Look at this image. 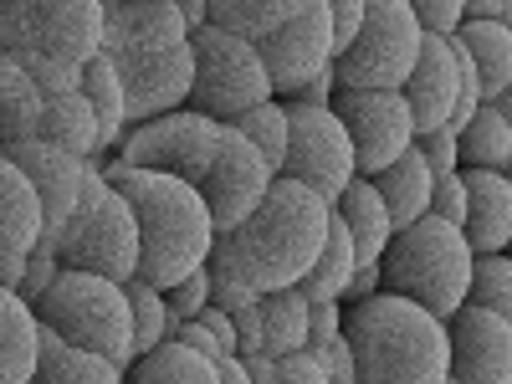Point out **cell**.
I'll return each instance as SVG.
<instances>
[{"instance_id": "6da1fadb", "label": "cell", "mask_w": 512, "mask_h": 384, "mask_svg": "<svg viewBox=\"0 0 512 384\" xmlns=\"http://www.w3.org/2000/svg\"><path fill=\"white\" fill-rule=\"evenodd\" d=\"M328 236V205L292 180H272L262 205L231 231H216L205 256L210 287H236L246 297H272L297 287L318 262Z\"/></svg>"}, {"instance_id": "7a4b0ae2", "label": "cell", "mask_w": 512, "mask_h": 384, "mask_svg": "<svg viewBox=\"0 0 512 384\" xmlns=\"http://www.w3.org/2000/svg\"><path fill=\"white\" fill-rule=\"evenodd\" d=\"M98 57L113 67L123 88L128 128L185 108L195 57H190V36L175 0H103Z\"/></svg>"}, {"instance_id": "3957f363", "label": "cell", "mask_w": 512, "mask_h": 384, "mask_svg": "<svg viewBox=\"0 0 512 384\" xmlns=\"http://www.w3.org/2000/svg\"><path fill=\"white\" fill-rule=\"evenodd\" d=\"M103 180L128 200L139 226V272L134 282L169 292L175 282H185L190 272L205 267L210 241H216V226L205 216V200L195 185L149 175V169H128V164H108Z\"/></svg>"}, {"instance_id": "277c9868", "label": "cell", "mask_w": 512, "mask_h": 384, "mask_svg": "<svg viewBox=\"0 0 512 384\" xmlns=\"http://www.w3.org/2000/svg\"><path fill=\"white\" fill-rule=\"evenodd\" d=\"M338 333L354 359V384H446V323L405 297L374 292L344 308Z\"/></svg>"}, {"instance_id": "5b68a950", "label": "cell", "mask_w": 512, "mask_h": 384, "mask_svg": "<svg viewBox=\"0 0 512 384\" xmlns=\"http://www.w3.org/2000/svg\"><path fill=\"white\" fill-rule=\"evenodd\" d=\"M466 282H472V251L456 226H441L436 216L395 231L379 256V292L405 297L436 323L466 308Z\"/></svg>"}, {"instance_id": "8992f818", "label": "cell", "mask_w": 512, "mask_h": 384, "mask_svg": "<svg viewBox=\"0 0 512 384\" xmlns=\"http://www.w3.org/2000/svg\"><path fill=\"white\" fill-rule=\"evenodd\" d=\"M41 246L57 256L62 272H88V277H103L118 287L134 282V272H139L134 210L103 180L98 164H88V175H82V195L72 205V216L52 236H41Z\"/></svg>"}, {"instance_id": "52a82bcc", "label": "cell", "mask_w": 512, "mask_h": 384, "mask_svg": "<svg viewBox=\"0 0 512 384\" xmlns=\"http://www.w3.org/2000/svg\"><path fill=\"white\" fill-rule=\"evenodd\" d=\"M41 333H57L67 349L93 354L118 374L134 364V323H128V297L118 282L88 272H57L52 287L31 303Z\"/></svg>"}, {"instance_id": "ba28073f", "label": "cell", "mask_w": 512, "mask_h": 384, "mask_svg": "<svg viewBox=\"0 0 512 384\" xmlns=\"http://www.w3.org/2000/svg\"><path fill=\"white\" fill-rule=\"evenodd\" d=\"M103 47V0H0V57L82 72Z\"/></svg>"}, {"instance_id": "9c48e42d", "label": "cell", "mask_w": 512, "mask_h": 384, "mask_svg": "<svg viewBox=\"0 0 512 384\" xmlns=\"http://www.w3.org/2000/svg\"><path fill=\"white\" fill-rule=\"evenodd\" d=\"M190 57H195V77H190L185 108L205 113L210 123H236L241 113L277 98L256 47H246V41H236L216 26L190 31Z\"/></svg>"}, {"instance_id": "30bf717a", "label": "cell", "mask_w": 512, "mask_h": 384, "mask_svg": "<svg viewBox=\"0 0 512 384\" xmlns=\"http://www.w3.org/2000/svg\"><path fill=\"white\" fill-rule=\"evenodd\" d=\"M420 57V26L405 0H369L354 47L333 62L344 93H400Z\"/></svg>"}, {"instance_id": "8fae6325", "label": "cell", "mask_w": 512, "mask_h": 384, "mask_svg": "<svg viewBox=\"0 0 512 384\" xmlns=\"http://www.w3.org/2000/svg\"><path fill=\"white\" fill-rule=\"evenodd\" d=\"M221 128L226 123H210L195 108H175L164 118H149L139 128H128L123 144H118V164L149 169V175L180 180V185H200L210 159H216V149H221Z\"/></svg>"}, {"instance_id": "7c38bea8", "label": "cell", "mask_w": 512, "mask_h": 384, "mask_svg": "<svg viewBox=\"0 0 512 384\" xmlns=\"http://www.w3.org/2000/svg\"><path fill=\"white\" fill-rule=\"evenodd\" d=\"M282 118H287V154L277 180L303 185L333 210V200L354 180V144L344 123L333 118V108H297V103H282Z\"/></svg>"}, {"instance_id": "4fadbf2b", "label": "cell", "mask_w": 512, "mask_h": 384, "mask_svg": "<svg viewBox=\"0 0 512 384\" xmlns=\"http://www.w3.org/2000/svg\"><path fill=\"white\" fill-rule=\"evenodd\" d=\"M333 118L344 123V134L354 144V175L374 180L379 169H390L410 144H415V123L400 93H333Z\"/></svg>"}, {"instance_id": "5bb4252c", "label": "cell", "mask_w": 512, "mask_h": 384, "mask_svg": "<svg viewBox=\"0 0 512 384\" xmlns=\"http://www.w3.org/2000/svg\"><path fill=\"white\" fill-rule=\"evenodd\" d=\"M262 72L272 82V93L287 98L297 88L318 82L323 72H333V41H328V6L323 0H297V11L287 16L282 31H272L262 47Z\"/></svg>"}, {"instance_id": "9a60e30c", "label": "cell", "mask_w": 512, "mask_h": 384, "mask_svg": "<svg viewBox=\"0 0 512 384\" xmlns=\"http://www.w3.org/2000/svg\"><path fill=\"white\" fill-rule=\"evenodd\" d=\"M200 200H205V216L216 231H231L241 226L256 205H262V195L272 190V169L262 164V154H256L236 128H221V149L216 159H210L205 180L195 185Z\"/></svg>"}, {"instance_id": "2e32d148", "label": "cell", "mask_w": 512, "mask_h": 384, "mask_svg": "<svg viewBox=\"0 0 512 384\" xmlns=\"http://www.w3.org/2000/svg\"><path fill=\"white\" fill-rule=\"evenodd\" d=\"M446 379L451 384H512V318L456 308L446 318Z\"/></svg>"}, {"instance_id": "e0dca14e", "label": "cell", "mask_w": 512, "mask_h": 384, "mask_svg": "<svg viewBox=\"0 0 512 384\" xmlns=\"http://www.w3.org/2000/svg\"><path fill=\"white\" fill-rule=\"evenodd\" d=\"M410 123H415V139L420 134H436V128H451L456 118V98H461V72H456V52H451V36H420V57L400 88Z\"/></svg>"}, {"instance_id": "ac0fdd59", "label": "cell", "mask_w": 512, "mask_h": 384, "mask_svg": "<svg viewBox=\"0 0 512 384\" xmlns=\"http://www.w3.org/2000/svg\"><path fill=\"white\" fill-rule=\"evenodd\" d=\"M6 154L21 175H26V185L36 190V205H41V236H52L67 216H72V205H77V195H82V175H88V159H72V154H62V149H52V144H41V139H31V144H11V149H0Z\"/></svg>"}, {"instance_id": "d6986e66", "label": "cell", "mask_w": 512, "mask_h": 384, "mask_svg": "<svg viewBox=\"0 0 512 384\" xmlns=\"http://www.w3.org/2000/svg\"><path fill=\"white\" fill-rule=\"evenodd\" d=\"M466 185V216H461V241L472 256H497L512 241V180L487 175V169H461Z\"/></svg>"}, {"instance_id": "ffe728a7", "label": "cell", "mask_w": 512, "mask_h": 384, "mask_svg": "<svg viewBox=\"0 0 512 384\" xmlns=\"http://www.w3.org/2000/svg\"><path fill=\"white\" fill-rule=\"evenodd\" d=\"M41 144H52L72 159H88L98 154V123L93 108L82 98V82H67V88H41V128H36Z\"/></svg>"}, {"instance_id": "44dd1931", "label": "cell", "mask_w": 512, "mask_h": 384, "mask_svg": "<svg viewBox=\"0 0 512 384\" xmlns=\"http://www.w3.org/2000/svg\"><path fill=\"white\" fill-rule=\"evenodd\" d=\"M456 164L461 169H487V175H507V164H512V98L482 103L456 128Z\"/></svg>"}, {"instance_id": "7402d4cb", "label": "cell", "mask_w": 512, "mask_h": 384, "mask_svg": "<svg viewBox=\"0 0 512 384\" xmlns=\"http://www.w3.org/2000/svg\"><path fill=\"white\" fill-rule=\"evenodd\" d=\"M41 205L36 190L26 185L21 169L0 154V256L6 262H26V256L41 246Z\"/></svg>"}, {"instance_id": "603a6c76", "label": "cell", "mask_w": 512, "mask_h": 384, "mask_svg": "<svg viewBox=\"0 0 512 384\" xmlns=\"http://www.w3.org/2000/svg\"><path fill=\"white\" fill-rule=\"evenodd\" d=\"M333 216H338V226H344L349 241H354V267H379V256H384V246H390L395 226H390V216H384L374 185L354 175L349 190L333 200Z\"/></svg>"}, {"instance_id": "cb8c5ba5", "label": "cell", "mask_w": 512, "mask_h": 384, "mask_svg": "<svg viewBox=\"0 0 512 384\" xmlns=\"http://www.w3.org/2000/svg\"><path fill=\"white\" fill-rule=\"evenodd\" d=\"M451 41L466 52V62H472V72L482 82V103L507 98V88H512V26L461 21Z\"/></svg>"}, {"instance_id": "d4e9b609", "label": "cell", "mask_w": 512, "mask_h": 384, "mask_svg": "<svg viewBox=\"0 0 512 384\" xmlns=\"http://www.w3.org/2000/svg\"><path fill=\"white\" fill-rule=\"evenodd\" d=\"M379 205H384V216H390L395 231L415 226L425 210H431V169H425V159L415 149H405L390 169H379V175L369 180Z\"/></svg>"}, {"instance_id": "484cf974", "label": "cell", "mask_w": 512, "mask_h": 384, "mask_svg": "<svg viewBox=\"0 0 512 384\" xmlns=\"http://www.w3.org/2000/svg\"><path fill=\"white\" fill-rule=\"evenodd\" d=\"M41 328L16 292H0V384H31Z\"/></svg>"}, {"instance_id": "4316f807", "label": "cell", "mask_w": 512, "mask_h": 384, "mask_svg": "<svg viewBox=\"0 0 512 384\" xmlns=\"http://www.w3.org/2000/svg\"><path fill=\"white\" fill-rule=\"evenodd\" d=\"M297 0H205V26H216L246 47H262L272 31L287 26Z\"/></svg>"}, {"instance_id": "83f0119b", "label": "cell", "mask_w": 512, "mask_h": 384, "mask_svg": "<svg viewBox=\"0 0 512 384\" xmlns=\"http://www.w3.org/2000/svg\"><path fill=\"white\" fill-rule=\"evenodd\" d=\"M349 277H354V241H349V231L338 226V216L328 210L323 251H318V262L308 267V277L297 282V292H303V303H308V308H318V303H344Z\"/></svg>"}, {"instance_id": "f1b7e54d", "label": "cell", "mask_w": 512, "mask_h": 384, "mask_svg": "<svg viewBox=\"0 0 512 384\" xmlns=\"http://www.w3.org/2000/svg\"><path fill=\"white\" fill-rule=\"evenodd\" d=\"M256 313H262V354L267 359L303 354V344H308V303H303V292L282 287L272 297H256Z\"/></svg>"}, {"instance_id": "f546056e", "label": "cell", "mask_w": 512, "mask_h": 384, "mask_svg": "<svg viewBox=\"0 0 512 384\" xmlns=\"http://www.w3.org/2000/svg\"><path fill=\"white\" fill-rule=\"evenodd\" d=\"M36 128H41V93H36V82L11 57H0V149L31 144Z\"/></svg>"}, {"instance_id": "4dcf8cb0", "label": "cell", "mask_w": 512, "mask_h": 384, "mask_svg": "<svg viewBox=\"0 0 512 384\" xmlns=\"http://www.w3.org/2000/svg\"><path fill=\"white\" fill-rule=\"evenodd\" d=\"M31 384H123V374L93 354L67 349L57 333H41V354H36V374Z\"/></svg>"}, {"instance_id": "1f68e13d", "label": "cell", "mask_w": 512, "mask_h": 384, "mask_svg": "<svg viewBox=\"0 0 512 384\" xmlns=\"http://www.w3.org/2000/svg\"><path fill=\"white\" fill-rule=\"evenodd\" d=\"M123 384H221V374H216V364L195 359L180 344H159L154 354L123 369Z\"/></svg>"}, {"instance_id": "d6a6232c", "label": "cell", "mask_w": 512, "mask_h": 384, "mask_svg": "<svg viewBox=\"0 0 512 384\" xmlns=\"http://www.w3.org/2000/svg\"><path fill=\"white\" fill-rule=\"evenodd\" d=\"M82 98H88L93 123H98V149L123 144V128H128V118H123V88H118V77H113V67L103 57H93L88 67H82Z\"/></svg>"}, {"instance_id": "836d02e7", "label": "cell", "mask_w": 512, "mask_h": 384, "mask_svg": "<svg viewBox=\"0 0 512 384\" xmlns=\"http://www.w3.org/2000/svg\"><path fill=\"white\" fill-rule=\"evenodd\" d=\"M466 308H482L512 318V256H472V282H466Z\"/></svg>"}, {"instance_id": "e575fe53", "label": "cell", "mask_w": 512, "mask_h": 384, "mask_svg": "<svg viewBox=\"0 0 512 384\" xmlns=\"http://www.w3.org/2000/svg\"><path fill=\"white\" fill-rule=\"evenodd\" d=\"M128 297V323H134V359L154 354L159 344H169V308H164V292L144 287V282H123Z\"/></svg>"}, {"instance_id": "d590c367", "label": "cell", "mask_w": 512, "mask_h": 384, "mask_svg": "<svg viewBox=\"0 0 512 384\" xmlns=\"http://www.w3.org/2000/svg\"><path fill=\"white\" fill-rule=\"evenodd\" d=\"M226 128H236V134L262 154V164L272 169V180H277V169H282V154H287V118H282V103L272 98V103H262V108H251V113H241L236 123H226Z\"/></svg>"}, {"instance_id": "8d00e7d4", "label": "cell", "mask_w": 512, "mask_h": 384, "mask_svg": "<svg viewBox=\"0 0 512 384\" xmlns=\"http://www.w3.org/2000/svg\"><path fill=\"white\" fill-rule=\"evenodd\" d=\"M164 308H169V333H175L180 323H190V318H200V308H210V272L200 267L185 282H175L164 292Z\"/></svg>"}, {"instance_id": "74e56055", "label": "cell", "mask_w": 512, "mask_h": 384, "mask_svg": "<svg viewBox=\"0 0 512 384\" xmlns=\"http://www.w3.org/2000/svg\"><path fill=\"white\" fill-rule=\"evenodd\" d=\"M441 226H456L461 231V216H466V185H461V169L456 175H431V210Z\"/></svg>"}, {"instance_id": "f35d334b", "label": "cell", "mask_w": 512, "mask_h": 384, "mask_svg": "<svg viewBox=\"0 0 512 384\" xmlns=\"http://www.w3.org/2000/svg\"><path fill=\"white\" fill-rule=\"evenodd\" d=\"M410 16L420 26V36H456L461 26V0H410Z\"/></svg>"}, {"instance_id": "ab89813d", "label": "cell", "mask_w": 512, "mask_h": 384, "mask_svg": "<svg viewBox=\"0 0 512 384\" xmlns=\"http://www.w3.org/2000/svg\"><path fill=\"white\" fill-rule=\"evenodd\" d=\"M359 26H364V0H333V6H328V41H333V62L354 47Z\"/></svg>"}, {"instance_id": "60d3db41", "label": "cell", "mask_w": 512, "mask_h": 384, "mask_svg": "<svg viewBox=\"0 0 512 384\" xmlns=\"http://www.w3.org/2000/svg\"><path fill=\"white\" fill-rule=\"evenodd\" d=\"M420 159H425V169H431V175H456V134L451 128H436V134H420L415 144H410Z\"/></svg>"}, {"instance_id": "b9f144b4", "label": "cell", "mask_w": 512, "mask_h": 384, "mask_svg": "<svg viewBox=\"0 0 512 384\" xmlns=\"http://www.w3.org/2000/svg\"><path fill=\"white\" fill-rule=\"evenodd\" d=\"M338 328H344V308H338V303L308 308V344H303V354H323L338 338Z\"/></svg>"}, {"instance_id": "7bdbcfd3", "label": "cell", "mask_w": 512, "mask_h": 384, "mask_svg": "<svg viewBox=\"0 0 512 384\" xmlns=\"http://www.w3.org/2000/svg\"><path fill=\"white\" fill-rule=\"evenodd\" d=\"M57 272H62V267H57V256H52L47 246H36V251L26 256V282H21V292H16V297H21V303L31 308L36 297L52 287V277H57Z\"/></svg>"}, {"instance_id": "ee69618b", "label": "cell", "mask_w": 512, "mask_h": 384, "mask_svg": "<svg viewBox=\"0 0 512 384\" xmlns=\"http://www.w3.org/2000/svg\"><path fill=\"white\" fill-rule=\"evenodd\" d=\"M272 369H277V384H328V369H323V359H313V354L272 359Z\"/></svg>"}, {"instance_id": "f6af8a7d", "label": "cell", "mask_w": 512, "mask_h": 384, "mask_svg": "<svg viewBox=\"0 0 512 384\" xmlns=\"http://www.w3.org/2000/svg\"><path fill=\"white\" fill-rule=\"evenodd\" d=\"M231 323H236V359L262 354V313H256V303H251V308H241Z\"/></svg>"}, {"instance_id": "bcb514c9", "label": "cell", "mask_w": 512, "mask_h": 384, "mask_svg": "<svg viewBox=\"0 0 512 384\" xmlns=\"http://www.w3.org/2000/svg\"><path fill=\"white\" fill-rule=\"evenodd\" d=\"M210 338L221 344V354L226 359H236V323H231V313H221V308H200V318H195Z\"/></svg>"}, {"instance_id": "7dc6e473", "label": "cell", "mask_w": 512, "mask_h": 384, "mask_svg": "<svg viewBox=\"0 0 512 384\" xmlns=\"http://www.w3.org/2000/svg\"><path fill=\"white\" fill-rule=\"evenodd\" d=\"M313 359H323V369H328V384H354V359H349L344 333H338L333 344H328L323 354H313Z\"/></svg>"}, {"instance_id": "c3c4849f", "label": "cell", "mask_w": 512, "mask_h": 384, "mask_svg": "<svg viewBox=\"0 0 512 384\" xmlns=\"http://www.w3.org/2000/svg\"><path fill=\"white\" fill-rule=\"evenodd\" d=\"M461 21H487V26H512L507 0H461Z\"/></svg>"}, {"instance_id": "681fc988", "label": "cell", "mask_w": 512, "mask_h": 384, "mask_svg": "<svg viewBox=\"0 0 512 384\" xmlns=\"http://www.w3.org/2000/svg\"><path fill=\"white\" fill-rule=\"evenodd\" d=\"M374 292H379V267H354V277H349V287H344V303H338V308L369 303Z\"/></svg>"}, {"instance_id": "f907efd6", "label": "cell", "mask_w": 512, "mask_h": 384, "mask_svg": "<svg viewBox=\"0 0 512 384\" xmlns=\"http://www.w3.org/2000/svg\"><path fill=\"white\" fill-rule=\"evenodd\" d=\"M241 369H246V384H277V369H272L267 354H246Z\"/></svg>"}, {"instance_id": "816d5d0a", "label": "cell", "mask_w": 512, "mask_h": 384, "mask_svg": "<svg viewBox=\"0 0 512 384\" xmlns=\"http://www.w3.org/2000/svg\"><path fill=\"white\" fill-rule=\"evenodd\" d=\"M175 6H180V21H185V36L205 26V0H175Z\"/></svg>"}, {"instance_id": "f5cc1de1", "label": "cell", "mask_w": 512, "mask_h": 384, "mask_svg": "<svg viewBox=\"0 0 512 384\" xmlns=\"http://www.w3.org/2000/svg\"><path fill=\"white\" fill-rule=\"evenodd\" d=\"M446 384H451V379H446Z\"/></svg>"}]
</instances>
